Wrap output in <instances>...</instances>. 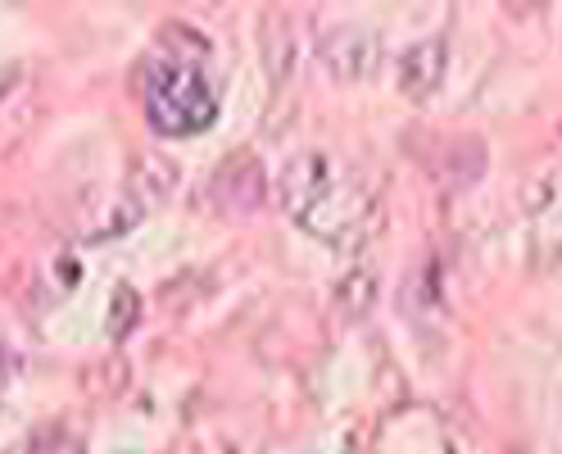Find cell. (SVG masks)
I'll use <instances>...</instances> for the list:
<instances>
[{"label":"cell","mask_w":562,"mask_h":454,"mask_svg":"<svg viewBox=\"0 0 562 454\" xmlns=\"http://www.w3.org/2000/svg\"><path fill=\"white\" fill-rule=\"evenodd\" d=\"M281 200H286L291 219H300L313 236L327 246L355 251L381 232V204L368 196L355 178H345L336 159L327 155H300L281 173Z\"/></svg>","instance_id":"cell-1"},{"label":"cell","mask_w":562,"mask_h":454,"mask_svg":"<svg viewBox=\"0 0 562 454\" xmlns=\"http://www.w3.org/2000/svg\"><path fill=\"white\" fill-rule=\"evenodd\" d=\"M146 119L164 136H195L218 119V91L191 59H159L146 78Z\"/></svg>","instance_id":"cell-2"},{"label":"cell","mask_w":562,"mask_h":454,"mask_svg":"<svg viewBox=\"0 0 562 454\" xmlns=\"http://www.w3.org/2000/svg\"><path fill=\"white\" fill-rule=\"evenodd\" d=\"M323 64L331 78H345V82H359V78H372L376 64H381V37L363 23H340L323 37Z\"/></svg>","instance_id":"cell-3"},{"label":"cell","mask_w":562,"mask_h":454,"mask_svg":"<svg viewBox=\"0 0 562 454\" xmlns=\"http://www.w3.org/2000/svg\"><path fill=\"white\" fill-rule=\"evenodd\" d=\"M263 191H268L263 164L250 151H232L214 173H209V196H214L218 209H232V214H250V209H259Z\"/></svg>","instance_id":"cell-4"},{"label":"cell","mask_w":562,"mask_h":454,"mask_svg":"<svg viewBox=\"0 0 562 454\" xmlns=\"http://www.w3.org/2000/svg\"><path fill=\"white\" fill-rule=\"evenodd\" d=\"M445 59H449V46L440 37H427V42H417L413 51H404V59H400V91L408 100H431L436 87L445 82Z\"/></svg>","instance_id":"cell-5"},{"label":"cell","mask_w":562,"mask_h":454,"mask_svg":"<svg viewBox=\"0 0 562 454\" xmlns=\"http://www.w3.org/2000/svg\"><path fill=\"white\" fill-rule=\"evenodd\" d=\"M531 241H536L540 259L562 255V173L544 178L531 196Z\"/></svg>","instance_id":"cell-6"},{"label":"cell","mask_w":562,"mask_h":454,"mask_svg":"<svg viewBox=\"0 0 562 454\" xmlns=\"http://www.w3.org/2000/svg\"><path fill=\"white\" fill-rule=\"evenodd\" d=\"M172 191H178V164L168 155H140L127 173V196L136 209H150V204H164Z\"/></svg>","instance_id":"cell-7"},{"label":"cell","mask_w":562,"mask_h":454,"mask_svg":"<svg viewBox=\"0 0 562 454\" xmlns=\"http://www.w3.org/2000/svg\"><path fill=\"white\" fill-rule=\"evenodd\" d=\"M263 55H268V74L277 82H286L295 59H300V51H295V32L286 27V19H281V14H272L268 27H263Z\"/></svg>","instance_id":"cell-8"},{"label":"cell","mask_w":562,"mask_h":454,"mask_svg":"<svg viewBox=\"0 0 562 454\" xmlns=\"http://www.w3.org/2000/svg\"><path fill=\"white\" fill-rule=\"evenodd\" d=\"M336 304H340L345 319H368L372 304H376V277L372 273H349L336 287Z\"/></svg>","instance_id":"cell-9"},{"label":"cell","mask_w":562,"mask_h":454,"mask_svg":"<svg viewBox=\"0 0 562 454\" xmlns=\"http://www.w3.org/2000/svg\"><path fill=\"white\" fill-rule=\"evenodd\" d=\"M27 454H87V445L74 432H68V428H46V432L32 436Z\"/></svg>","instance_id":"cell-10"},{"label":"cell","mask_w":562,"mask_h":454,"mask_svg":"<svg viewBox=\"0 0 562 454\" xmlns=\"http://www.w3.org/2000/svg\"><path fill=\"white\" fill-rule=\"evenodd\" d=\"M136 313H140V300L132 287H114V300H110V332L114 336H127L132 323H136Z\"/></svg>","instance_id":"cell-11"},{"label":"cell","mask_w":562,"mask_h":454,"mask_svg":"<svg viewBox=\"0 0 562 454\" xmlns=\"http://www.w3.org/2000/svg\"><path fill=\"white\" fill-rule=\"evenodd\" d=\"M0 391H5V355H0Z\"/></svg>","instance_id":"cell-12"},{"label":"cell","mask_w":562,"mask_h":454,"mask_svg":"<svg viewBox=\"0 0 562 454\" xmlns=\"http://www.w3.org/2000/svg\"><path fill=\"white\" fill-rule=\"evenodd\" d=\"M5 82H10V68H5V64H0V87H5Z\"/></svg>","instance_id":"cell-13"}]
</instances>
